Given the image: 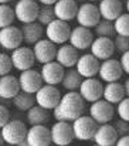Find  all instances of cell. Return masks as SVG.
<instances>
[{"label":"cell","instance_id":"681fc988","mask_svg":"<svg viewBox=\"0 0 129 146\" xmlns=\"http://www.w3.org/2000/svg\"><path fill=\"white\" fill-rule=\"evenodd\" d=\"M50 146H54V145H50Z\"/></svg>","mask_w":129,"mask_h":146},{"label":"cell","instance_id":"ee69618b","mask_svg":"<svg viewBox=\"0 0 129 146\" xmlns=\"http://www.w3.org/2000/svg\"><path fill=\"white\" fill-rule=\"evenodd\" d=\"M17 146H30V143L27 142V139H24L23 142H20V143H19V145H17Z\"/></svg>","mask_w":129,"mask_h":146},{"label":"cell","instance_id":"9c48e42d","mask_svg":"<svg viewBox=\"0 0 129 146\" xmlns=\"http://www.w3.org/2000/svg\"><path fill=\"white\" fill-rule=\"evenodd\" d=\"M50 131H51V142L54 146H68L75 139L71 122H55L50 128Z\"/></svg>","mask_w":129,"mask_h":146},{"label":"cell","instance_id":"1f68e13d","mask_svg":"<svg viewBox=\"0 0 129 146\" xmlns=\"http://www.w3.org/2000/svg\"><path fill=\"white\" fill-rule=\"evenodd\" d=\"M14 19V9H11L9 4H0V30L13 26Z\"/></svg>","mask_w":129,"mask_h":146},{"label":"cell","instance_id":"d6986e66","mask_svg":"<svg viewBox=\"0 0 129 146\" xmlns=\"http://www.w3.org/2000/svg\"><path fill=\"white\" fill-rule=\"evenodd\" d=\"M89 50H91V54L96 60H102V61L109 60V58H112V55L115 52L114 40L106 38V37H96V38H94Z\"/></svg>","mask_w":129,"mask_h":146},{"label":"cell","instance_id":"9a60e30c","mask_svg":"<svg viewBox=\"0 0 129 146\" xmlns=\"http://www.w3.org/2000/svg\"><path fill=\"white\" fill-rule=\"evenodd\" d=\"M94 41V33L81 26H77L74 29H71V34H70V40L68 44H71L74 48H77L78 51H84L91 47Z\"/></svg>","mask_w":129,"mask_h":146},{"label":"cell","instance_id":"7402d4cb","mask_svg":"<svg viewBox=\"0 0 129 146\" xmlns=\"http://www.w3.org/2000/svg\"><path fill=\"white\" fill-rule=\"evenodd\" d=\"M54 14L55 19L63 20V21H71L77 17L78 11V4L75 0H58L54 6Z\"/></svg>","mask_w":129,"mask_h":146},{"label":"cell","instance_id":"ffe728a7","mask_svg":"<svg viewBox=\"0 0 129 146\" xmlns=\"http://www.w3.org/2000/svg\"><path fill=\"white\" fill-rule=\"evenodd\" d=\"M27 142L30 146H50L51 142V131L45 125H37L31 126L27 131Z\"/></svg>","mask_w":129,"mask_h":146},{"label":"cell","instance_id":"52a82bcc","mask_svg":"<svg viewBox=\"0 0 129 146\" xmlns=\"http://www.w3.org/2000/svg\"><path fill=\"white\" fill-rule=\"evenodd\" d=\"M34 97H36V104L39 106H41L47 111H53L54 108L58 106L63 95H61V92L57 87L44 84L43 87L34 94Z\"/></svg>","mask_w":129,"mask_h":146},{"label":"cell","instance_id":"ab89813d","mask_svg":"<svg viewBox=\"0 0 129 146\" xmlns=\"http://www.w3.org/2000/svg\"><path fill=\"white\" fill-rule=\"evenodd\" d=\"M119 62H121V65H122V70H124V72L129 75V51L124 52V54L121 55V58H119Z\"/></svg>","mask_w":129,"mask_h":146},{"label":"cell","instance_id":"3957f363","mask_svg":"<svg viewBox=\"0 0 129 146\" xmlns=\"http://www.w3.org/2000/svg\"><path fill=\"white\" fill-rule=\"evenodd\" d=\"M44 33H45V38L47 40H50L55 46H63V44H67V41L70 40L71 27H70V24L67 21L55 19L54 21H51L45 27Z\"/></svg>","mask_w":129,"mask_h":146},{"label":"cell","instance_id":"d590c367","mask_svg":"<svg viewBox=\"0 0 129 146\" xmlns=\"http://www.w3.org/2000/svg\"><path fill=\"white\" fill-rule=\"evenodd\" d=\"M116 113L119 116V119L125 121V122H129V98H124L118 105H116Z\"/></svg>","mask_w":129,"mask_h":146},{"label":"cell","instance_id":"816d5d0a","mask_svg":"<svg viewBox=\"0 0 129 146\" xmlns=\"http://www.w3.org/2000/svg\"><path fill=\"white\" fill-rule=\"evenodd\" d=\"M7 146H10V145H7Z\"/></svg>","mask_w":129,"mask_h":146},{"label":"cell","instance_id":"d6a6232c","mask_svg":"<svg viewBox=\"0 0 129 146\" xmlns=\"http://www.w3.org/2000/svg\"><path fill=\"white\" fill-rule=\"evenodd\" d=\"M54 20H55L54 7L53 6H40L39 16H37V23H40L43 27H47Z\"/></svg>","mask_w":129,"mask_h":146},{"label":"cell","instance_id":"b9f144b4","mask_svg":"<svg viewBox=\"0 0 129 146\" xmlns=\"http://www.w3.org/2000/svg\"><path fill=\"white\" fill-rule=\"evenodd\" d=\"M39 3H41V6H54L58 0H37Z\"/></svg>","mask_w":129,"mask_h":146},{"label":"cell","instance_id":"cb8c5ba5","mask_svg":"<svg viewBox=\"0 0 129 146\" xmlns=\"http://www.w3.org/2000/svg\"><path fill=\"white\" fill-rule=\"evenodd\" d=\"M99 14L102 20L115 21L122 14V1L121 0H99L98 4Z\"/></svg>","mask_w":129,"mask_h":146},{"label":"cell","instance_id":"4fadbf2b","mask_svg":"<svg viewBox=\"0 0 129 146\" xmlns=\"http://www.w3.org/2000/svg\"><path fill=\"white\" fill-rule=\"evenodd\" d=\"M80 95L85 102H96L99 99H102V94H104V85L101 82V80L96 78H85L78 90Z\"/></svg>","mask_w":129,"mask_h":146},{"label":"cell","instance_id":"4dcf8cb0","mask_svg":"<svg viewBox=\"0 0 129 146\" xmlns=\"http://www.w3.org/2000/svg\"><path fill=\"white\" fill-rule=\"evenodd\" d=\"M94 33L98 37H106V38H112L116 37V31H115V26L114 21H108V20H102L94 27Z\"/></svg>","mask_w":129,"mask_h":146},{"label":"cell","instance_id":"bcb514c9","mask_svg":"<svg viewBox=\"0 0 129 146\" xmlns=\"http://www.w3.org/2000/svg\"><path fill=\"white\" fill-rule=\"evenodd\" d=\"M125 9H126V13H129V0H126V4H125Z\"/></svg>","mask_w":129,"mask_h":146},{"label":"cell","instance_id":"e575fe53","mask_svg":"<svg viewBox=\"0 0 129 146\" xmlns=\"http://www.w3.org/2000/svg\"><path fill=\"white\" fill-rule=\"evenodd\" d=\"M11 68H13V64H11L10 55L6 52H0V77L9 75Z\"/></svg>","mask_w":129,"mask_h":146},{"label":"cell","instance_id":"7a4b0ae2","mask_svg":"<svg viewBox=\"0 0 129 146\" xmlns=\"http://www.w3.org/2000/svg\"><path fill=\"white\" fill-rule=\"evenodd\" d=\"M0 131H1L4 143L10 146H17L20 142H23L27 138L29 128L20 119H10Z\"/></svg>","mask_w":129,"mask_h":146},{"label":"cell","instance_id":"44dd1931","mask_svg":"<svg viewBox=\"0 0 129 146\" xmlns=\"http://www.w3.org/2000/svg\"><path fill=\"white\" fill-rule=\"evenodd\" d=\"M80 55H78V50L74 48L71 44H63L57 48V55H55V61L70 70V68H74L77 65V61H78Z\"/></svg>","mask_w":129,"mask_h":146},{"label":"cell","instance_id":"c3c4849f","mask_svg":"<svg viewBox=\"0 0 129 146\" xmlns=\"http://www.w3.org/2000/svg\"><path fill=\"white\" fill-rule=\"evenodd\" d=\"M86 1H99V0H86Z\"/></svg>","mask_w":129,"mask_h":146},{"label":"cell","instance_id":"f546056e","mask_svg":"<svg viewBox=\"0 0 129 146\" xmlns=\"http://www.w3.org/2000/svg\"><path fill=\"white\" fill-rule=\"evenodd\" d=\"M11 101H13V105L16 106V109L26 111V112L29 109H31L34 105H37L36 104V97L33 94H27V92H23V91H20Z\"/></svg>","mask_w":129,"mask_h":146},{"label":"cell","instance_id":"ac0fdd59","mask_svg":"<svg viewBox=\"0 0 129 146\" xmlns=\"http://www.w3.org/2000/svg\"><path fill=\"white\" fill-rule=\"evenodd\" d=\"M99 60H96L91 52L89 54H82L80 55L75 70L78 71V74L85 80V78H95V75H98L99 72Z\"/></svg>","mask_w":129,"mask_h":146},{"label":"cell","instance_id":"83f0119b","mask_svg":"<svg viewBox=\"0 0 129 146\" xmlns=\"http://www.w3.org/2000/svg\"><path fill=\"white\" fill-rule=\"evenodd\" d=\"M27 122L30 126H37V125H45L50 121V113L47 109H44L39 105H34L31 109L27 111Z\"/></svg>","mask_w":129,"mask_h":146},{"label":"cell","instance_id":"2e32d148","mask_svg":"<svg viewBox=\"0 0 129 146\" xmlns=\"http://www.w3.org/2000/svg\"><path fill=\"white\" fill-rule=\"evenodd\" d=\"M43 82L45 85H53L57 87L58 84L63 82L64 74H65V68L61 67L57 61H51L48 64H44L40 70Z\"/></svg>","mask_w":129,"mask_h":146},{"label":"cell","instance_id":"74e56055","mask_svg":"<svg viewBox=\"0 0 129 146\" xmlns=\"http://www.w3.org/2000/svg\"><path fill=\"white\" fill-rule=\"evenodd\" d=\"M114 128H115V131H116V133H118L119 138L129 135V122H125L122 119H118L114 123Z\"/></svg>","mask_w":129,"mask_h":146},{"label":"cell","instance_id":"4316f807","mask_svg":"<svg viewBox=\"0 0 129 146\" xmlns=\"http://www.w3.org/2000/svg\"><path fill=\"white\" fill-rule=\"evenodd\" d=\"M124 98H126L124 84H121V82H108L104 87L102 99H105L106 102H109L112 105H118Z\"/></svg>","mask_w":129,"mask_h":146},{"label":"cell","instance_id":"8d00e7d4","mask_svg":"<svg viewBox=\"0 0 129 146\" xmlns=\"http://www.w3.org/2000/svg\"><path fill=\"white\" fill-rule=\"evenodd\" d=\"M114 46H115V51L122 55L124 52L129 51V37L116 36V37L114 38Z\"/></svg>","mask_w":129,"mask_h":146},{"label":"cell","instance_id":"f907efd6","mask_svg":"<svg viewBox=\"0 0 129 146\" xmlns=\"http://www.w3.org/2000/svg\"><path fill=\"white\" fill-rule=\"evenodd\" d=\"M94 146H98V145H94Z\"/></svg>","mask_w":129,"mask_h":146},{"label":"cell","instance_id":"e0dca14e","mask_svg":"<svg viewBox=\"0 0 129 146\" xmlns=\"http://www.w3.org/2000/svg\"><path fill=\"white\" fill-rule=\"evenodd\" d=\"M33 52H34L36 61L40 62L41 65H44V64H48L51 61H55L57 46L54 43H51L50 40L43 38L33 46Z\"/></svg>","mask_w":129,"mask_h":146},{"label":"cell","instance_id":"836d02e7","mask_svg":"<svg viewBox=\"0 0 129 146\" xmlns=\"http://www.w3.org/2000/svg\"><path fill=\"white\" fill-rule=\"evenodd\" d=\"M115 31L116 36H124V37H129V13H122L115 21Z\"/></svg>","mask_w":129,"mask_h":146},{"label":"cell","instance_id":"603a6c76","mask_svg":"<svg viewBox=\"0 0 129 146\" xmlns=\"http://www.w3.org/2000/svg\"><path fill=\"white\" fill-rule=\"evenodd\" d=\"M118 139L119 136L114 125L105 123V125H98V129L94 136V143L98 146H115Z\"/></svg>","mask_w":129,"mask_h":146},{"label":"cell","instance_id":"ba28073f","mask_svg":"<svg viewBox=\"0 0 129 146\" xmlns=\"http://www.w3.org/2000/svg\"><path fill=\"white\" fill-rule=\"evenodd\" d=\"M78 26L85 27V29H94L99 21H101V14H99V9L98 6L92 4V3H82L81 6H78V11H77V17H75Z\"/></svg>","mask_w":129,"mask_h":146},{"label":"cell","instance_id":"6da1fadb","mask_svg":"<svg viewBox=\"0 0 129 146\" xmlns=\"http://www.w3.org/2000/svg\"><path fill=\"white\" fill-rule=\"evenodd\" d=\"M58 109L63 113L65 122H74L80 116L84 115L85 109V101L80 95L78 91L67 92L61 97V101L58 104Z\"/></svg>","mask_w":129,"mask_h":146},{"label":"cell","instance_id":"f35d334b","mask_svg":"<svg viewBox=\"0 0 129 146\" xmlns=\"http://www.w3.org/2000/svg\"><path fill=\"white\" fill-rule=\"evenodd\" d=\"M9 121H10V111H9L4 105L0 104V129H1Z\"/></svg>","mask_w":129,"mask_h":146},{"label":"cell","instance_id":"7c38bea8","mask_svg":"<svg viewBox=\"0 0 129 146\" xmlns=\"http://www.w3.org/2000/svg\"><path fill=\"white\" fill-rule=\"evenodd\" d=\"M124 74V70H122V65L119 62V60H114V58H109V60H105L101 62L99 65V80L104 81V82H118L121 80Z\"/></svg>","mask_w":129,"mask_h":146},{"label":"cell","instance_id":"8992f818","mask_svg":"<svg viewBox=\"0 0 129 146\" xmlns=\"http://www.w3.org/2000/svg\"><path fill=\"white\" fill-rule=\"evenodd\" d=\"M10 58H11L13 68H16L20 72L31 70L36 64V57H34L33 48L29 46H21L19 48L13 50L10 54Z\"/></svg>","mask_w":129,"mask_h":146},{"label":"cell","instance_id":"d4e9b609","mask_svg":"<svg viewBox=\"0 0 129 146\" xmlns=\"http://www.w3.org/2000/svg\"><path fill=\"white\" fill-rule=\"evenodd\" d=\"M20 30H21V34H23V43L27 44V46H34L36 43L43 40L44 36H45V33H44L45 29L37 21L23 24L20 27Z\"/></svg>","mask_w":129,"mask_h":146},{"label":"cell","instance_id":"60d3db41","mask_svg":"<svg viewBox=\"0 0 129 146\" xmlns=\"http://www.w3.org/2000/svg\"><path fill=\"white\" fill-rule=\"evenodd\" d=\"M115 146H129V135H126V136H121V138L116 141Z\"/></svg>","mask_w":129,"mask_h":146},{"label":"cell","instance_id":"484cf974","mask_svg":"<svg viewBox=\"0 0 129 146\" xmlns=\"http://www.w3.org/2000/svg\"><path fill=\"white\" fill-rule=\"evenodd\" d=\"M20 92V84L19 78L9 74L4 77H0V98L1 99H13Z\"/></svg>","mask_w":129,"mask_h":146},{"label":"cell","instance_id":"7bdbcfd3","mask_svg":"<svg viewBox=\"0 0 129 146\" xmlns=\"http://www.w3.org/2000/svg\"><path fill=\"white\" fill-rule=\"evenodd\" d=\"M124 88H125V94H126V97L129 98V78L124 82Z\"/></svg>","mask_w":129,"mask_h":146},{"label":"cell","instance_id":"5bb4252c","mask_svg":"<svg viewBox=\"0 0 129 146\" xmlns=\"http://www.w3.org/2000/svg\"><path fill=\"white\" fill-rule=\"evenodd\" d=\"M23 44V34L21 30L16 26H9L0 30V46L7 51L21 47Z\"/></svg>","mask_w":129,"mask_h":146},{"label":"cell","instance_id":"f6af8a7d","mask_svg":"<svg viewBox=\"0 0 129 146\" xmlns=\"http://www.w3.org/2000/svg\"><path fill=\"white\" fill-rule=\"evenodd\" d=\"M4 141H3V136H1V131H0V146H3Z\"/></svg>","mask_w":129,"mask_h":146},{"label":"cell","instance_id":"8fae6325","mask_svg":"<svg viewBox=\"0 0 129 146\" xmlns=\"http://www.w3.org/2000/svg\"><path fill=\"white\" fill-rule=\"evenodd\" d=\"M19 84H20V91L27 92V94H33V95L44 85L40 71H37L34 68L20 72Z\"/></svg>","mask_w":129,"mask_h":146},{"label":"cell","instance_id":"5b68a950","mask_svg":"<svg viewBox=\"0 0 129 146\" xmlns=\"http://www.w3.org/2000/svg\"><path fill=\"white\" fill-rule=\"evenodd\" d=\"M40 4L37 0H19L14 4V16L21 24L37 21Z\"/></svg>","mask_w":129,"mask_h":146},{"label":"cell","instance_id":"f1b7e54d","mask_svg":"<svg viewBox=\"0 0 129 146\" xmlns=\"http://www.w3.org/2000/svg\"><path fill=\"white\" fill-rule=\"evenodd\" d=\"M82 81H84V78L78 74V71H77L75 68H70V70L65 71L61 85H63V88L67 90L68 92H72V91L80 90Z\"/></svg>","mask_w":129,"mask_h":146},{"label":"cell","instance_id":"277c9868","mask_svg":"<svg viewBox=\"0 0 129 146\" xmlns=\"http://www.w3.org/2000/svg\"><path fill=\"white\" fill-rule=\"evenodd\" d=\"M96 129H98V123L88 115H82L72 122L74 138L77 141H81V142L94 141Z\"/></svg>","mask_w":129,"mask_h":146},{"label":"cell","instance_id":"7dc6e473","mask_svg":"<svg viewBox=\"0 0 129 146\" xmlns=\"http://www.w3.org/2000/svg\"><path fill=\"white\" fill-rule=\"evenodd\" d=\"M10 0H0V4H7Z\"/></svg>","mask_w":129,"mask_h":146},{"label":"cell","instance_id":"30bf717a","mask_svg":"<svg viewBox=\"0 0 129 146\" xmlns=\"http://www.w3.org/2000/svg\"><path fill=\"white\" fill-rule=\"evenodd\" d=\"M115 108L112 104L106 102L105 99H99L89 106V116L98 123V125H105L109 123L115 115Z\"/></svg>","mask_w":129,"mask_h":146}]
</instances>
